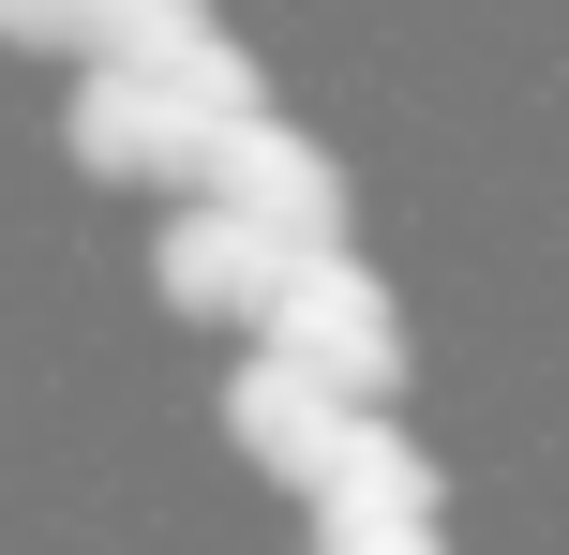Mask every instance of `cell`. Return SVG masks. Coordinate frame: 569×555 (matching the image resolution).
<instances>
[{
  "label": "cell",
  "mask_w": 569,
  "mask_h": 555,
  "mask_svg": "<svg viewBox=\"0 0 569 555\" xmlns=\"http://www.w3.org/2000/svg\"><path fill=\"white\" fill-rule=\"evenodd\" d=\"M150 270H166V300H180V316H256L270 330V300H284V240L270 226H240V210H180V226L166 240H150Z\"/></svg>",
  "instance_id": "5"
},
{
  "label": "cell",
  "mask_w": 569,
  "mask_h": 555,
  "mask_svg": "<svg viewBox=\"0 0 569 555\" xmlns=\"http://www.w3.org/2000/svg\"><path fill=\"white\" fill-rule=\"evenodd\" d=\"M210 150H226V120H210L196 90H166V76H90L76 90V166H106V180L210 196Z\"/></svg>",
  "instance_id": "2"
},
{
  "label": "cell",
  "mask_w": 569,
  "mask_h": 555,
  "mask_svg": "<svg viewBox=\"0 0 569 555\" xmlns=\"http://www.w3.org/2000/svg\"><path fill=\"white\" fill-rule=\"evenodd\" d=\"M0 46H90V0H0Z\"/></svg>",
  "instance_id": "6"
},
{
  "label": "cell",
  "mask_w": 569,
  "mask_h": 555,
  "mask_svg": "<svg viewBox=\"0 0 569 555\" xmlns=\"http://www.w3.org/2000/svg\"><path fill=\"white\" fill-rule=\"evenodd\" d=\"M226 420H240V450H256V466H284V480H300V496H315V480L345 466V436H360V406H345L330 376H300V360H270V346L240 360Z\"/></svg>",
  "instance_id": "4"
},
{
  "label": "cell",
  "mask_w": 569,
  "mask_h": 555,
  "mask_svg": "<svg viewBox=\"0 0 569 555\" xmlns=\"http://www.w3.org/2000/svg\"><path fill=\"white\" fill-rule=\"evenodd\" d=\"M270 360H300V376H330L345 406H390L405 390V330H390V300H375V270L345 256H284V300H270Z\"/></svg>",
  "instance_id": "1"
},
{
  "label": "cell",
  "mask_w": 569,
  "mask_h": 555,
  "mask_svg": "<svg viewBox=\"0 0 569 555\" xmlns=\"http://www.w3.org/2000/svg\"><path fill=\"white\" fill-rule=\"evenodd\" d=\"M210 210L270 226L284 256H330V240H345V180H330V150L284 136V120H240V136L210 150Z\"/></svg>",
  "instance_id": "3"
}]
</instances>
